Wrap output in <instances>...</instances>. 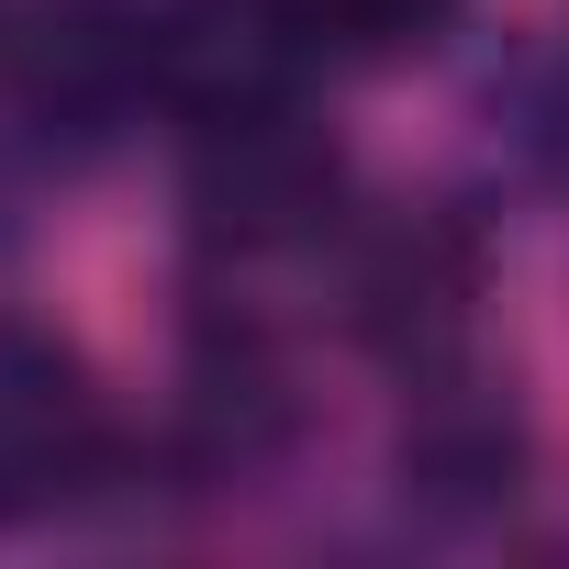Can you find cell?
Instances as JSON below:
<instances>
[{
    "mask_svg": "<svg viewBox=\"0 0 569 569\" xmlns=\"http://www.w3.org/2000/svg\"><path fill=\"white\" fill-rule=\"evenodd\" d=\"M469 302H480V246L436 212L413 223H380L358 257H347V325L413 369H447V347L469 336Z\"/></svg>",
    "mask_w": 569,
    "mask_h": 569,
    "instance_id": "obj_1",
    "label": "cell"
},
{
    "mask_svg": "<svg viewBox=\"0 0 569 569\" xmlns=\"http://www.w3.org/2000/svg\"><path fill=\"white\" fill-rule=\"evenodd\" d=\"M513 469H525V425H513V402H491L480 380L413 402V425H402V480H413L425 502L480 513V502L513 491Z\"/></svg>",
    "mask_w": 569,
    "mask_h": 569,
    "instance_id": "obj_2",
    "label": "cell"
},
{
    "mask_svg": "<svg viewBox=\"0 0 569 569\" xmlns=\"http://www.w3.org/2000/svg\"><path fill=\"white\" fill-rule=\"evenodd\" d=\"M313 57H402L447 23V0H291Z\"/></svg>",
    "mask_w": 569,
    "mask_h": 569,
    "instance_id": "obj_3",
    "label": "cell"
}]
</instances>
